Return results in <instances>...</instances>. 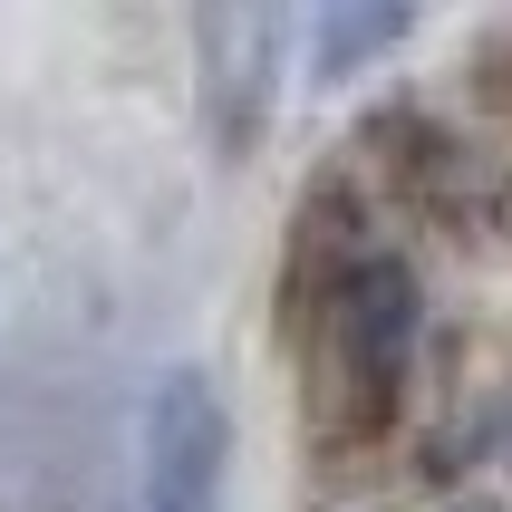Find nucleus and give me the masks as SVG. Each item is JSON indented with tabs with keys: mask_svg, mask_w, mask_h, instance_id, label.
<instances>
[{
	"mask_svg": "<svg viewBox=\"0 0 512 512\" xmlns=\"http://www.w3.org/2000/svg\"><path fill=\"white\" fill-rule=\"evenodd\" d=\"M223 493H232V406L213 387V368L184 358L145 387L126 512H223Z\"/></svg>",
	"mask_w": 512,
	"mask_h": 512,
	"instance_id": "1",
	"label": "nucleus"
},
{
	"mask_svg": "<svg viewBox=\"0 0 512 512\" xmlns=\"http://www.w3.org/2000/svg\"><path fill=\"white\" fill-rule=\"evenodd\" d=\"M329 339H339V358L368 377V387L406 377V358L426 339V281H416L397 252H358L339 271V290H329Z\"/></svg>",
	"mask_w": 512,
	"mask_h": 512,
	"instance_id": "2",
	"label": "nucleus"
},
{
	"mask_svg": "<svg viewBox=\"0 0 512 512\" xmlns=\"http://www.w3.org/2000/svg\"><path fill=\"white\" fill-rule=\"evenodd\" d=\"M194 49H203V107H213V136H223V145H252L261 116H271V78H281L290 20H281V10H213V20H194Z\"/></svg>",
	"mask_w": 512,
	"mask_h": 512,
	"instance_id": "3",
	"label": "nucleus"
},
{
	"mask_svg": "<svg viewBox=\"0 0 512 512\" xmlns=\"http://www.w3.org/2000/svg\"><path fill=\"white\" fill-rule=\"evenodd\" d=\"M416 39V10H397V0H329L310 20V78L319 87H348L368 58L406 49Z\"/></svg>",
	"mask_w": 512,
	"mask_h": 512,
	"instance_id": "4",
	"label": "nucleus"
},
{
	"mask_svg": "<svg viewBox=\"0 0 512 512\" xmlns=\"http://www.w3.org/2000/svg\"><path fill=\"white\" fill-rule=\"evenodd\" d=\"M455 512H503V503H493V493H474V503H455Z\"/></svg>",
	"mask_w": 512,
	"mask_h": 512,
	"instance_id": "5",
	"label": "nucleus"
}]
</instances>
